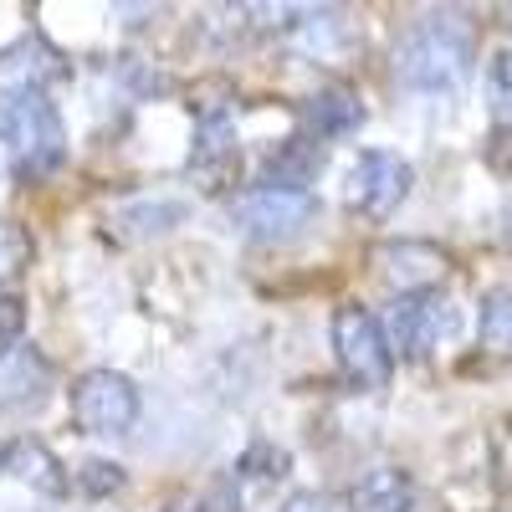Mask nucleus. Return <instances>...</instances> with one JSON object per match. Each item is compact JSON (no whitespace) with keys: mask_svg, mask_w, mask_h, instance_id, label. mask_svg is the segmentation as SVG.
Instances as JSON below:
<instances>
[{"mask_svg":"<svg viewBox=\"0 0 512 512\" xmlns=\"http://www.w3.org/2000/svg\"><path fill=\"white\" fill-rule=\"evenodd\" d=\"M72 420L88 436H128L139 420V390L118 369H88L72 384Z\"/></svg>","mask_w":512,"mask_h":512,"instance_id":"obj_4","label":"nucleus"},{"mask_svg":"<svg viewBox=\"0 0 512 512\" xmlns=\"http://www.w3.org/2000/svg\"><path fill=\"white\" fill-rule=\"evenodd\" d=\"M472 52H477V31L466 16L451 11L420 16L395 41V77L415 93H451L472 67Z\"/></svg>","mask_w":512,"mask_h":512,"instance_id":"obj_1","label":"nucleus"},{"mask_svg":"<svg viewBox=\"0 0 512 512\" xmlns=\"http://www.w3.org/2000/svg\"><path fill=\"white\" fill-rule=\"evenodd\" d=\"M313 175H318V144L313 139H292L262 164V185H277V190H308Z\"/></svg>","mask_w":512,"mask_h":512,"instance_id":"obj_14","label":"nucleus"},{"mask_svg":"<svg viewBox=\"0 0 512 512\" xmlns=\"http://www.w3.org/2000/svg\"><path fill=\"white\" fill-rule=\"evenodd\" d=\"M374 262H379L384 282H395L400 297H405V292H425L446 272V251L431 246V241H390V246L374 251Z\"/></svg>","mask_w":512,"mask_h":512,"instance_id":"obj_10","label":"nucleus"},{"mask_svg":"<svg viewBox=\"0 0 512 512\" xmlns=\"http://www.w3.org/2000/svg\"><path fill=\"white\" fill-rule=\"evenodd\" d=\"M282 472H287V456H282L277 446H267V441H256V446L241 456V477H246V482H251V477H256V482H277Z\"/></svg>","mask_w":512,"mask_h":512,"instance_id":"obj_20","label":"nucleus"},{"mask_svg":"<svg viewBox=\"0 0 512 512\" xmlns=\"http://www.w3.org/2000/svg\"><path fill=\"white\" fill-rule=\"evenodd\" d=\"M297 123H303V139H344V134H354V128L364 123V103H359L354 88L333 82V88H318L303 103Z\"/></svg>","mask_w":512,"mask_h":512,"instance_id":"obj_12","label":"nucleus"},{"mask_svg":"<svg viewBox=\"0 0 512 512\" xmlns=\"http://www.w3.org/2000/svg\"><path fill=\"white\" fill-rule=\"evenodd\" d=\"M52 390V359L31 349V344H11L0 349V415L16 410H36Z\"/></svg>","mask_w":512,"mask_h":512,"instance_id":"obj_9","label":"nucleus"},{"mask_svg":"<svg viewBox=\"0 0 512 512\" xmlns=\"http://www.w3.org/2000/svg\"><path fill=\"white\" fill-rule=\"evenodd\" d=\"M415 175H410V164L390 149H364L349 169V205L359 210V216L369 221H384V216H395V210L405 205Z\"/></svg>","mask_w":512,"mask_h":512,"instance_id":"obj_7","label":"nucleus"},{"mask_svg":"<svg viewBox=\"0 0 512 512\" xmlns=\"http://www.w3.org/2000/svg\"><path fill=\"white\" fill-rule=\"evenodd\" d=\"M0 472L26 482L31 492L41 497H62L67 492V472H62V461L47 451V441H36V436H16L0 446Z\"/></svg>","mask_w":512,"mask_h":512,"instance_id":"obj_11","label":"nucleus"},{"mask_svg":"<svg viewBox=\"0 0 512 512\" xmlns=\"http://www.w3.org/2000/svg\"><path fill=\"white\" fill-rule=\"evenodd\" d=\"M123 482H128V472L118 461H82L77 466V492L82 497H113Z\"/></svg>","mask_w":512,"mask_h":512,"instance_id":"obj_17","label":"nucleus"},{"mask_svg":"<svg viewBox=\"0 0 512 512\" xmlns=\"http://www.w3.org/2000/svg\"><path fill=\"white\" fill-rule=\"evenodd\" d=\"M21 323H26L21 303H16V297H6V292H0V349L21 344Z\"/></svg>","mask_w":512,"mask_h":512,"instance_id":"obj_22","label":"nucleus"},{"mask_svg":"<svg viewBox=\"0 0 512 512\" xmlns=\"http://www.w3.org/2000/svg\"><path fill=\"white\" fill-rule=\"evenodd\" d=\"M318 216V200L308 190H277V185H256L231 200V221L251 241H292L308 221Z\"/></svg>","mask_w":512,"mask_h":512,"instance_id":"obj_5","label":"nucleus"},{"mask_svg":"<svg viewBox=\"0 0 512 512\" xmlns=\"http://www.w3.org/2000/svg\"><path fill=\"white\" fill-rule=\"evenodd\" d=\"M241 164V149H236V108L231 103H210L200 108V123H195V149H190V175L216 190L236 175Z\"/></svg>","mask_w":512,"mask_h":512,"instance_id":"obj_8","label":"nucleus"},{"mask_svg":"<svg viewBox=\"0 0 512 512\" xmlns=\"http://www.w3.org/2000/svg\"><path fill=\"white\" fill-rule=\"evenodd\" d=\"M456 333V308L451 297L425 287V292H405L400 303L390 308V354L400 349L405 359H431L436 344H446V338Z\"/></svg>","mask_w":512,"mask_h":512,"instance_id":"obj_6","label":"nucleus"},{"mask_svg":"<svg viewBox=\"0 0 512 512\" xmlns=\"http://www.w3.org/2000/svg\"><path fill=\"white\" fill-rule=\"evenodd\" d=\"M282 512H349V502L333 497V492H292L282 502Z\"/></svg>","mask_w":512,"mask_h":512,"instance_id":"obj_21","label":"nucleus"},{"mask_svg":"<svg viewBox=\"0 0 512 512\" xmlns=\"http://www.w3.org/2000/svg\"><path fill=\"white\" fill-rule=\"evenodd\" d=\"M0 149H6L11 169L21 180H41L52 175L67 154V128L57 103L41 88H6L0 93Z\"/></svg>","mask_w":512,"mask_h":512,"instance_id":"obj_2","label":"nucleus"},{"mask_svg":"<svg viewBox=\"0 0 512 512\" xmlns=\"http://www.w3.org/2000/svg\"><path fill=\"white\" fill-rule=\"evenodd\" d=\"M482 349L492 359H512V282H497L482 297Z\"/></svg>","mask_w":512,"mask_h":512,"instance_id":"obj_15","label":"nucleus"},{"mask_svg":"<svg viewBox=\"0 0 512 512\" xmlns=\"http://www.w3.org/2000/svg\"><path fill=\"white\" fill-rule=\"evenodd\" d=\"M344 502H349V512H410L415 487H410V477L400 472V466H374Z\"/></svg>","mask_w":512,"mask_h":512,"instance_id":"obj_13","label":"nucleus"},{"mask_svg":"<svg viewBox=\"0 0 512 512\" xmlns=\"http://www.w3.org/2000/svg\"><path fill=\"white\" fill-rule=\"evenodd\" d=\"M487 98H492V118L497 128H512V52H502L487 72Z\"/></svg>","mask_w":512,"mask_h":512,"instance_id":"obj_18","label":"nucleus"},{"mask_svg":"<svg viewBox=\"0 0 512 512\" xmlns=\"http://www.w3.org/2000/svg\"><path fill=\"white\" fill-rule=\"evenodd\" d=\"M31 267V236L16 221H0V292Z\"/></svg>","mask_w":512,"mask_h":512,"instance_id":"obj_16","label":"nucleus"},{"mask_svg":"<svg viewBox=\"0 0 512 512\" xmlns=\"http://www.w3.org/2000/svg\"><path fill=\"white\" fill-rule=\"evenodd\" d=\"M123 231L134 226V236H144V231H164V226H175V221H185V205H134V210H123Z\"/></svg>","mask_w":512,"mask_h":512,"instance_id":"obj_19","label":"nucleus"},{"mask_svg":"<svg viewBox=\"0 0 512 512\" xmlns=\"http://www.w3.org/2000/svg\"><path fill=\"white\" fill-rule=\"evenodd\" d=\"M333 359H338V369H344V379L354 390H384L395 374V354H390V338H384V323L359 303H344L333 313Z\"/></svg>","mask_w":512,"mask_h":512,"instance_id":"obj_3","label":"nucleus"}]
</instances>
